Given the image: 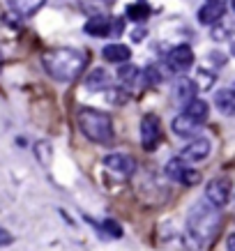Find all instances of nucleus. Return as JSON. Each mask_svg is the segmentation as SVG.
Returning <instances> with one entry per match:
<instances>
[{
	"label": "nucleus",
	"mask_w": 235,
	"mask_h": 251,
	"mask_svg": "<svg viewBox=\"0 0 235 251\" xmlns=\"http://www.w3.org/2000/svg\"><path fill=\"white\" fill-rule=\"evenodd\" d=\"M102 55H104V60L120 65V62H127L131 58V49L125 44H108V46H104Z\"/></svg>",
	"instance_id": "nucleus-15"
},
{
	"label": "nucleus",
	"mask_w": 235,
	"mask_h": 251,
	"mask_svg": "<svg viewBox=\"0 0 235 251\" xmlns=\"http://www.w3.org/2000/svg\"><path fill=\"white\" fill-rule=\"evenodd\" d=\"M196 83L191 81V78H187V76H182V78H178L175 81V88H173V97H175V101L178 104H182V106H187L191 99H196Z\"/></svg>",
	"instance_id": "nucleus-11"
},
{
	"label": "nucleus",
	"mask_w": 235,
	"mask_h": 251,
	"mask_svg": "<svg viewBox=\"0 0 235 251\" xmlns=\"http://www.w3.org/2000/svg\"><path fill=\"white\" fill-rule=\"evenodd\" d=\"M44 2L46 0H9L12 9L21 16H32L39 7H44Z\"/></svg>",
	"instance_id": "nucleus-17"
},
{
	"label": "nucleus",
	"mask_w": 235,
	"mask_h": 251,
	"mask_svg": "<svg viewBox=\"0 0 235 251\" xmlns=\"http://www.w3.org/2000/svg\"><path fill=\"white\" fill-rule=\"evenodd\" d=\"M161 141V127L157 115H143L141 120V143L145 150H155Z\"/></svg>",
	"instance_id": "nucleus-7"
},
{
	"label": "nucleus",
	"mask_w": 235,
	"mask_h": 251,
	"mask_svg": "<svg viewBox=\"0 0 235 251\" xmlns=\"http://www.w3.org/2000/svg\"><path fill=\"white\" fill-rule=\"evenodd\" d=\"M108 85V74L104 69H92L88 81H85V88L88 90H102V88H106Z\"/></svg>",
	"instance_id": "nucleus-18"
},
{
	"label": "nucleus",
	"mask_w": 235,
	"mask_h": 251,
	"mask_svg": "<svg viewBox=\"0 0 235 251\" xmlns=\"http://www.w3.org/2000/svg\"><path fill=\"white\" fill-rule=\"evenodd\" d=\"M231 53L235 55V42H233V44H231Z\"/></svg>",
	"instance_id": "nucleus-30"
},
{
	"label": "nucleus",
	"mask_w": 235,
	"mask_h": 251,
	"mask_svg": "<svg viewBox=\"0 0 235 251\" xmlns=\"http://www.w3.org/2000/svg\"><path fill=\"white\" fill-rule=\"evenodd\" d=\"M0 62H2V53H0Z\"/></svg>",
	"instance_id": "nucleus-32"
},
{
	"label": "nucleus",
	"mask_w": 235,
	"mask_h": 251,
	"mask_svg": "<svg viewBox=\"0 0 235 251\" xmlns=\"http://www.w3.org/2000/svg\"><path fill=\"white\" fill-rule=\"evenodd\" d=\"M104 166L111 171V173H118V175H131L134 171H136V161H134V157H129V154L125 152H111L104 157Z\"/></svg>",
	"instance_id": "nucleus-8"
},
{
	"label": "nucleus",
	"mask_w": 235,
	"mask_h": 251,
	"mask_svg": "<svg viewBox=\"0 0 235 251\" xmlns=\"http://www.w3.org/2000/svg\"><path fill=\"white\" fill-rule=\"evenodd\" d=\"M210 60H217L214 65H217V67H224V62H226V55H224V53H210Z\"/></svg>",
	"instance_id": "nucleus-27"
},
{
	"label": "nucleus",
	"mask_w": 235,
	"mask_h": 251,
	"mask_svg": "<svg viewBox=\"0 0 235 251\" xmlns=\"http://www.w3.org/2000/svg\"><path fill=\"white\" fill-rule=\"evenodd\" d=\"M226 249H228V251H235V233H233V235H228V240H226Z\"/></svg>",
	"instance_id": "nucleus-28"
},
{
	"label": "nucleus",
	"mask_w": 235,
	"mask_h": 251,
	"mask_svg": "<svg viewBox=\"0 0 235 251\" xmlns=\"http://www.w3.org/2000/svg\"><path fill=\"white\" fill-rule=\"evenodd\" d=\"M184 113L189 115V118H194L198 125H203L208 120V115H210V106H208L205 99H191L189 104L184 106Z\"/></svg>",
	"instance_id": "nucleus-16"
},
{
	"label": "nucleus",
	"mask_w": 235,
	"mask_h": 251,
	"mask_svg": "<svg viewBox=\"0 0 235 251\" xmlns=\"http://www.w3.org/2000/svg\"><path fill=\"white\" fill-rule=\"evenodd\" d=\"M35 152H37V157H39V161L44 164V166H49V154H51V145L49 143H37V148H35Z\"/></svg>",
	"instance_id": "nucleus-23"
},
{
	"label": "nucleus",
	"mask_w": 235,
	"mask_h": 251,
	"mask_svg": "<svg viewBox=\"0 0 235 251\" xmlns=\"http://www.w3.org/2000/svg\"><path fill=\"white\" fill-rule=\"evenodd\" d=\"M42 62H44V69L49 72V76L60 81V83L76 81L85 69V55L76 49H51L44 53Z\"/></svg>",
	"instance_id": "nucleus-2"
},
{
	"label": "nucleus",
	"mask_w": 235,
	"mask_h": 251,
	"mask_svg": "<svg viewBox=\"0 0 235 251\" xmlns=\"http://www.w3.org/2000/svg\"><path fill=\"white\" fill-rule=\"evenodd\" d=\"M226 7H224V0H208L203 7L198 9V21L205 25H214L217 21H221Z\"/></svg>",
	"instance_id": "nucleus-10"
},
{
	"label": "nucleus",
	"mask_w": 235,
	"mask_h": 251,
	"mask_svg": "<svg viewBox=\"0 0 235 251\" xmlns=\"http://www.w3.org/2000/svg\"><path fill=\"white\" fill-rule=\"evenodd\" d=\"M102 226H104V230H106L111 237H120V235H122V228H120V224H118V221L106 219L104 224H102Z\"/></svg>",
	"instance_id": "nucleus-25"
},
{
	"label": "nucleus",
	"mask_w": 235,
	"mask_h": 251,
	"mask_svg": "<svg viewBox=\"0 0 235 251\" xmlns=\"http://www.w3.org/2000/svg\"><path fill=\"white\" fill-rule=\"evenodd\" d=\"M118 78L122 81V85H134L138 81V69L134 65H122L118 72Z\"/></svg>",
	"instance_id": "nucleus-19"
},
{
	"label": "nucleus",
	"mask_w": 235,
	"mask_h": 251,
	"mask_svg": "<svg viewBox=\"0 0 235 251\" xmlns=\"http://www.w3.org/2000/svg\"><path fill=\"white\" fill-rule=\"evenodd\" d=\"M143 76H145V83H150V85L161 83V74L157 72V67H145Z\"/></svg>",
	"instance_id": "nucleus-24"
},
{
	"label": "nucleus",
	"mask_w": 235,
	"mask_h": 251,
	"mask_svg": "<svg viewBox=\"0 0 235 251\" xmlns=\"http://www.w3.org/2000/svg\"><path fill=\"white\" fill-rule=\"evenodd\" d=\"M127 16L131 19V21H143V19L150 16V7L143 5V2H134V5H129L127 7Z\"/></svg>",
	"instance_id": "nucleus-20"
},
{
	"label": "nucleus",
	"mask_w": 235,
	"mask_h": 251,
	"mask_svg": "<svg viewBox=\"0 0 235 251\" xmlns=\"http://www.w3.org/2000/svg\"><path fill=\"white\" fill-rule=\"evenodd\" d=\"M131 37H134V42H141V39L145 37V28H138V30L134 32V35H131Z\"/></svg>",
	"instance_id": "nucleus-29"
},
{
	"label": "nucleus",
	"mask_w": 235,
	"mask_h": 251,
	"mask_svg": "<svg viewBox=\"0 0 235 251\" xmlns=\"http://www.w3.org/2000/svg\"><path fill=\"white\" fill-rule=\"evenodd\" d=\"M166 175L171 177V180H175V182H180V184H196L198 180H201V175H198L196 168H191L189 164L184 159H180V157H173V159H168L166 164Z\"/></svg>",
	"instance_id": "nucleus-4"
},
{
	"label": "nucleus",
	"mask_w": 235,
	"mask_h": 251,
	"mask_svg": "<svg viewBox=\"0 0 235 251\" xmlns=\"http://www.w3.org/2000/svg\"><path fill=\"white\" fill-rule=\"evenodd\" d=\"M196 88H203V90H208V88H212V83H214V74H210L208 69H201L198 72V76H196Z\"/></svg>",
	"instance_id": "nucleus-22"
},
{
	"label": "nucleus",
	"mask_w": 235,
	"mask_h": 251,
	"mask_svg": "<svg viewBox=\"0 0 235 251\" xmlns=\"http://www.w3.org/2000/svg\"><path fill=\"white\" fill-rule=\"evenodd\" d=\"M214 106L224 115H235V88H224L214 95Z\"/></svg>",
	"instance_id": "nucleus-13"
},
{
	"label": "nucleus",
	"mask_w": 235,
	"mask_h": 251,
	"mask_svg": "<svg viewBox=\"0 0 235 251\" xmlns=\"http://www.w3.org/2000/svg\"><path fill=\"white\" fill-rule=\"evenodd\" d=\"M12 242H14V235H12L9 230L0 228V247H9Z\"/></svg>",
	"instance_id": "nucleus-26"
},
{
	"label": "nucleus",
	"mask_w": 235,
	"mask_h": 251,
	"mask_svg": "<svg viewBox=\"0 0 235 251\" xmlns=\"http://www.w3.org/2000/svg\"><path fill=\"white\" fill-rule=\"evenodd\" d=\"M210 141L208 138H194L191 143H187L182 148L180 152V159H184L187 164H196V161H203L208 159V154H210Z\"/></svg>",
	"instance_id": "nucleus-9"
},
{
	"label": "nucleus",
	"mask_w": 235,
	"mask_h": 251,
	"mask_svg": "<svg viewBox=\"0 0 235 251\" xmlns=\"http://www.w3.org/2000/svg\"><path fill=\"white\" fill-rule=\"evenodd\" d=\"M85 32L92 37H108L111 35V19L106 16H92L85 23Z\"/></svg>",
	"instance_id": "nucleus-14"
},
{
	"label": "nucleus",
	"mask_w": 235,
	"mask_h": 251,
	"mask_svg": "<svg viewBox=\"0 0 235 251\" xmlns=\"http://www.w3.org/2000/svg\"><path fill=\"white\" fill-rule=\"evenodd\" d=\"M171 127H173V131L178 134V136H182V138H184V136H194V134L201 129V125H198L194 118H189L184 111H182L178 118H173V125H171Z\"/></svg>",
	"instance_id": "nucleus-12"
},
{
	"label": "nucleus",
	"mask_w": 235,
	"mask_h": 251,
	"mask_svg": "<svg viewBox=\"0 0 235 251\" xmlns=\"http://www.w3.org/2000/svg\"><path fill=\"white\" fill-rule=\"evenodd\" d=\"M221 224L219 207L210 205L208 201H198L196 205L187 214V230H184V242L191 251L203 249L205 244L210 242Z\"/></svg>",
	"instance_id": "nucleus-1"
},
{
	"label": "nucleus",
	"mask_w": 235,
	"mask_h": 251,
	"mask_svg": "<svg viewBox=\"0 0 235 251\" xmlns=\"http://www.w3.org/2000/svg\"><path fill=\"white\" fill-rule=\"evenodd\" d=\"M231 198V182L226 177H214L205 187V201L214 207H224Z\"/></svg>",
	"instance_id": "nucleus-5"
},
{
	"label": "nucleus",
	"mask_w": 235,
	"mask_h": 251,
	"mask_svg": "<svg viewBox=\"0 0 235 251\" xmlns=\"http://www.w3.org/2000/svg\"><path fill=\"white\" fill-rule=\"evenodd\" d=\"M78 127L92 143L106 145L113 141V122L104 111L97 108H81L78 111Z\"/></svg>",
	"instance_id": "nucleus-3"
},
{
	"label": "nucleus",
	"mask_w": 235,
	"mask_h": 251,
	"mask_svg": "<svg viewBox=\"0 0 235 251\" xmlns=\"http://www.w3.org/2000/svg\"><path fill=\"white\" fill-rule=\"evenodd\" d=\"M106 101L108 104H115V106H122L129 101V95L120 88H106Z\"/></svg>",
	"instance_id": "nucleus-21"
},
{
	"label": "nucleus",
	"mask_w": 235,
	"mask_h": 251,
	"mask_svg": "<svg viewBox=\"0 0 235 251\" xmlns=\"http://www.w3.org/2000/svg\"><path fill=\"white\" fill-rule=\"evenodd\" d=\"M191 65H194V51H191L187 44H180V46H175V49H171V51H168L166 67L171 69V72L182 74V72L191 69Z\"/></svg>",
	"instance_id": "nucleus-6"
},
{
	"label": "nucleus",
	"mask_w": 235,
	"mask_h": 251,
	"mask_svg": "<svg viewBox=\"0 0 235 251\" xmlns=\"http://www.w3.org/2000/svg\"><path fill=\"white\" fill-rule=\"evenodd\" d=\"M231 7H233V12H235V0H231Z\"/></svg>",
	"instance_id": "nucleus-31"
}]
</instances>
